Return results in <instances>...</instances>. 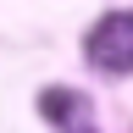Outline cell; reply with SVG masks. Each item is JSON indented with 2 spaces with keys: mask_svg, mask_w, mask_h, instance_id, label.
<instances>
[{
  "mask_svg": "<svg viewBox=\"0 0 133 133\" xmlns=\"http://www.w3.org/2000/svg\"><path fill=\"white\" fill-rule=\"evenodd\" d=\"M72 133H94V128H72Z\"/></svg>",
  "mask_w": 133,
  "mask_h": 133,
  "instance_id": "3",
  "label": "cell"
},
{
  "mask_svg": "<svg viewBox=\"0 0 133 133\" xmlns=\"http://www.w3.org/2000/svg\"><path fill=\"white\" fill-rule=\"evenodd\" d=\"M83 56L105 72H133V11H105L83 33Z\"/></svg>",
  "mask_w": 133,
  "mask_h": 133,
  "instance_id": "1",
  "label": "cell"
},
{
  "mask_svg": "<svg viewBox=\"0 0 133 133\" xmlns=\"http://www.w3.org/2000/svg\"><path fill=\"white\" fill-rule=\"evenodd\" d=\"M78 89H39V116L44 122H72L78 116Z\"/></svg>",
  "mask_w": 133,
  "mask_h": 133,
  "instance_id": "2",
  "label": "cell"
}]
</instances>
